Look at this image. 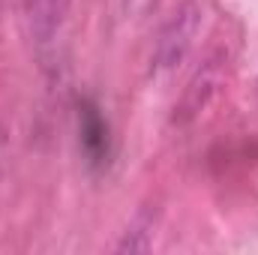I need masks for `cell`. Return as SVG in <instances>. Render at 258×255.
<instances>
[{"instance_id":"6da1fadb","label":"cell","mask_w":258,"mask_h":255,"mask_svg":"<svg viewBox=\"0 0 258 255\" xmlns=\"http://www.w3.org/2000/svg\"><path fill=\"white\" fill-rule=\"evenodd\" d=\"M201 15L204 12L195 0L180 3L171 12V18L159 30L156 48H153V72L156 75H168V72H174L186 63L189 51L195 48V39L201 33Z\"/></svg>"},{"instance_id":"7a4b0ae2","label":"cell","mask_w":258,"mask_h":255,"mask_svg":"<svg viewBox=\"0 0 258 255\" xmlns=\"http://www.w3.org/2000/svg\"><path fill=\"white\" fill-rule=\"evenodd\" d=\"M219 81H222V60H207L195 72V78L189 81V87H186V93L180 99V108H177V120L180 123L192 120L195 114L204 111V105L210 102V96L219 87Z\"/></svg>"},{"instance_id":"3957f363","label":"cell","mask_w":258,"mask_h":255,"mask_svg":"<svg viewBox=\"0 0 258 255\" xmlns=\"http://www.w3.org/2000/svg\"><path fill=\"white\" fill-rule=\"evenodd\" d=\"M69 3L72 0H24L30 33H33V39L39 45L54 42V36L60 33V27H63V21H66Z\"/></svg>"},{"instance_id":"277c9868","label":"cell","mask_w":258,"mask_h":255,"mask_svg":"<svg viewBox=\"0 0 258 255\" xmlns=\"http://www.w3.org/2000/svg\"><path fill=\"white\" fill-rule=\"evenodd\" d=\"M81 147L93 162H102V156L108 153V126L93 105L81 108Z\"/></svg>"},{"instance_id":"5b68a950","label":"cell","mask_w":258,"mask_h":255,"mask_svg":"<svg viewBox=\"0 0 258 255\" xmlns=\"http://www.w3.org/2000/svg\"><path fill=\"white\" fill-rule=\"evenodd\" d=\"M150 237H153V216L144 210V213H138L132 219L123 240L117 243V252H147L150 249Z\"/></svg>"}]
</instances>
